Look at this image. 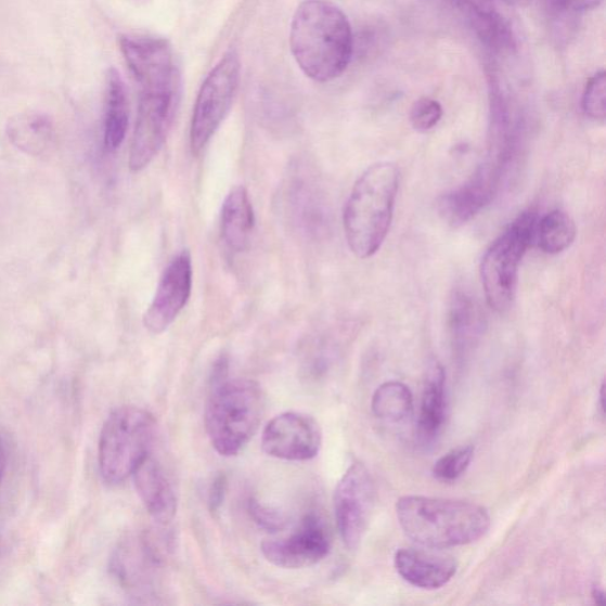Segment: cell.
<instances>
[{"instance_id": "6da1fadb", "label": "cell", "mask_w": 606, "mask_h": 606, "mask_svg": "<svg viewBox=\"0 0 606 606\" xmlns=\"http://www.w3.org/2000/svg\"><path fill=\"white\" fill-rule=\"evenodd\" d=\"M291 49L301 70L318 82L341 76L353 54V34L344 12L326 0H305L295 11Z\"/></svg>"}, {"instance_id": "7a4b0ae2", "label": "cell", "mask_w": 606, "mask_h": 606, "mask_svg": "<svg viewBox=\"0 0 606 606\" xmlns=\"http://www.w3.org/2000/svg\"><path fill=\"white\" fill-rule=\"evenodd\" d=\"M396 513L407 537L433 550L473 544L491 527L487 510L469 501L408 495Z\"/></svg>"}, {"instance_id": "3957f363", "label": "cell", "mask_w": 606, "mask_h": 606, "mask_svg": "<svg viewBox=\"0 0 606 606\" xmlns=\"http://www.w3.org/2000/svg\"><path fill=\"white\" fill-rule=\"evenodd\" d=\"M399 188V170L392 163H377L361 175L344 209L348 247L366 260L376 255L389 234Z\"/></svg>"}, {"instance_id": "277c9868", "label": "cell", "mask_w": 606, "mask_h": 606, "mask_svg": "<svg viewBox=\"0 0 606 606\" xmlns=\"http://www.w3.org/2000/svg\"><path fill=\"white\" fill-rule=\"evenodd\" d=\"M263 414L265 395L256 382L225 378L214 383L205 427L217 453L236 456L259 430Z\"/></svg>"}, {"instance_id": "5b68a950", "label": "cell", "mask_w": 606, "mask_h": 606, "mask_svg": "<svg viewBox=\"0 0 606 606\" xmlns=\"http://www.w3.org/2000/svg\"><path fill=\"white\" fill-rule=\"evenodd\" d=\"M156 435V420L138 407L112 412L100 435L99 469L103 481L120 485L150 454Z\"/></svg>"}, {"instance_id": "8992f818", "label": "cell", "mask_w": 606, "mask_h": 606, "mask_svg": "<svg viewBox=\"0 0 606 606\" xmlns=\"http://www.w3.org/2000/svg\"><path fill=\"white\" fill-rule=\"evenodd\" d=\"M537 216L524 212L483 255L480 267L489 307L498 313L511 308L518 286L519 267L536 236Z\"/></svg>"}, {"instance_id": "52a82bcc", "label": "cell", "mask_w": 606, "mask_h": 606, "mask_svg": "<svg viewBox=\"0 0 606 606\" xmlns=\"http://www.w3.org/2000/svg\"><path fill=\"white\" fill-rule=\"evenodd\" d=\"M240 74V57L230 50L202 85L190 128L193 156H201L224 121L237 92Z\"/></svg>"}, {"instance_id": "ba28073f", "label": "cell", "mask_w": 606, "mask_h": 606, "mask_svg": "<svg viewBox=\"0 0 606 606\" xmlns=\"http://www.w3.org/2000/svg\"><path fill=\"white\" fill-rule=\"evenodd\" d=\"M180 85L140 90L137 123L128 166L141 172L156 159L169 136L178 107Z\"/></svg>"}, {"instance_id": "9c48e42d", "label": "cell", "mask_w": 606, "mask_h": 606, "mask_svg": "<svg viewBox=\"0 0 606 606\" xmlns=\"http://www.w3.org/2000/svg\"><path fill=\"white\" fill-rule=\"evenodd\" d=\"M375 483L363 463H353L334 492V513L347 549L357 550L363 541L375 507Z\"/></svg>"}, {"instance_id": "30bf717a", "label": "cell", "mask_w": 606, "mask_h": 606, "mask_svg": "<svg viewBox=\"0 0 606 606\" xmlns=\"http://www.w3.org/2000/svg\"><path fill=\"white\" fill-rule=\"evenodd\" d=\"M192 259L180 252L164 270L156 294L144 314V326L154 335L169 328L186 307L192 293Z\"/></svg>"}, {"instance_id": "8fae6325", "label": "cell", "mask_w": 606, "mask_h": 606, "mask_svg": "<svg viewBox=\"0 0 606 606\" xmlns=\"http://www.w3.org/2000/svg\"><path fill=\"white\" fill-rule=\"evenodd\" d=\"M265 558L281 569H305L325 559L331 551L326 526L319 515H306L298 531L281 539L267 540L261 546Z\"/></svg>"}, {"instance_id": "7c38bea8", "label": "cell", "mask_w": 606, "mask_h": 606, "mask_svg": "<svg viewBox=\"0 0 606 606\" xmlns=\"http://www.w3.org/2000/svg\"><path fill=\"white\" fill-rule=\"evenodd\" d=\"M322 434L318 422L299 412H285L267 424L262 448L267 455L285 461H309L320 451Z\"/></svg>"}, {"instance_id": "4fadbf2b", "label": "cell", "mask_w": 606, "mask_h": 606, "mask_svg": "<svg viewBox=\"0 0 606 606\" xmlns=\"http://www.w3.org/2000/svg\"><path fill=\"white\" fill-rule=\"evenodd\" d=\"M505 171L504 167L487 159L466 184L438 198V212L450 225L468 223L493 201Z\"/></svg>"}, {"instance_id": "5bb4252c", "label": "cell", "mask_w": 606, "mask_h": 606, "mask_svg": "<svg viewBox=\"0 0 606 606\" xmlns=\"http://www.w3.org/2000/svg\"><path fill=\"white\" fill-rule=\"evenodd\" d=\"M120 49L140 88L180 80L171 47L162 38L123 36Z\"/></svg>"}, {"instance_id": "9a60e30c", "label": "cell", "mask_w": 606, "mask_h": 606, "mask_svg": "<svg viewBox=\"0 0 606 606\" xmlns=\"http://www.w3.org/2000/svg\"><path fill=\"white\" fill-rule=\"evenodd\" d=\"M160 565V552L149 537L127 538L113 553L111 572L134 597L147 595L152 573Z\"/></svg>"}, {"instance_id": "2e32d148", "label": "cell", "mask_w": 606, "mask_h": 606, "mask_svg": "<svg viewBox=\"0 0 606 606\" xmlns=\"http://www.w3.org/2000/svg\"><path fill=\"white\" fill-rule=\"evenodd\" d=\"M395 567L405 582L423 590L443 588L457 571V563L453 557L416 549L398 550Z\"/></svg>"}, {"instance_id": "e0dca14e", "label": "cell", "mask_w": 606, "mask_h": 606, "mask_svg": "<svg viewBox=\"0 0 606 606\" xmlns=\"http://www.w3.org/2000/svg\"><path fill=\"white\" fill-rule=\"evenodd\" d=\"M482 44L497 55H507L517 49L511 24L491 0H455Z\"/></svg>"}, {"instance_id": "ac0fdd59", "label": "cell", "mask_w": 606, "mask_h": 606, "mask_svg": "<svg viewBox=\"0 0 606 606\" xmlns=\"http://www.w3.org/2000/svg\"><path fill=\"white\" fill-rule=\"evenodd\" d=\"M137 492L151 517L160 525L172 521L177 513L175 489L160 464L151 454L133 473Z\"/></svg>"}, {"instance_id": "d6986e66", "label": "cell", "mask_w": 606, "mask_h": 606, "mask_svg": "<svg viewBox=\"0 0 606 606\" xmlns=\"http://www.w3.org/2000/svg\"><path fill=\"white\" fill-rule=\"evenodd\" d=\"M7 136L12 145L28 156L41 157L55 147L56 128L41 112L18 113L7 124Z\"/></svg>"}, {"instance_id": "ffe728a7", "label": "cell", "mask_w": 606, "mask_h": 606, "mask_svg": "<svg viewBox=\"0 0 606 606\" xmlns=\"http://www.w3.org/2000/svg\"><path fill=\"white\" fill-rule=\"evenodd\" d=\"M255 223V211L248 190L242 185L232 188L221 211V232L227 247L234 253L247 250Z\"/></svg>"}, {"instance_id": "44dd1931", "label": "cell", "mask_w": 606, "mask_h": 606, "mask_svg": "<svg viewBox=\"0 0 606 606\" xmlns=\"http://www.w3.org/2000/svg\"><path fill=\"white\" fill-rule=\"evenodd\" d=\"M447 417L446 372L435 363L425 382L422 397L417 436L423 446L431 444L441 434Z\"/></svg>"}, {"instance_id": "7402d4cb", "label": "cell", "mask_w": 606, "mask_h": 606, "mask_svg": "<svg viewBox=\"0 0 606 606\" xmlns=\"http://www.w3.org/2000/svg\"><path fill=\"white\" fill-rule=\"evenodd\" d=\"M128 125H130V105L125 83L118 70L112 68L106 77L105 118H103V144L108 152L123 145Z\"/></svg>"}, {"instance_id": "603a6c76", "label": "cell", "mask_w": 606, "mask_h": 606, "mask_svg": "<svg viewBox=\"0 0 606 606\" xmlns=\"http://www.w3.org/2000/svg\"><path fill=\"white\" fill-rule=\"evenodd\" d=\"M412 410L414 396L403 383H384L372 397L373 414L386 422H403L411 416Z\"/></svg>"}, {"instance_id": "cb8c5ba5", "label": "cell", "mask_w": 606, "mask_h": 606, "mask_svg": "<svg viewBox=\"0 0 606 606\" xmlns=\"http://www.w3.org/2000/svg\"><path fill=\"white\" fill-rule=\"evenodd\" d=\"M536 234L540 249L556 255L571 247L577 229L570 215L556 210L541 218L537 223Z\"/></svg>"}, {"instance_id": "d4e9b609", "label": "cell", "mask_w": 606, "mask_h": 606, "mask_svg": "<svg viewBox=\"0 0 606 606\" xmlns=\"http://www.w3.org/2000/svg\"><path fill=\"white\" fill-rule=\"evenodd\" d=\"M473 300L463 293H456L450 305V330L459 350H466L479 334L481 319Z\"/></svg>"}, {"instance_id": "484cf974", "label": "cell", "mask_w": 606, "mask_h": 606, "mask_svg": "<svg viewBox=\"0 0 606 606\" xmlns=\"http://www.w3.org/2000/svg\"><path fill=\"white\" fill-rule=\"evenodd\" d=\"M473 457L474 448L472 446L451 450L435 463L433 474L438 481L454 482L467 472Z\"/></svg>"}, {"instance_id": "4316f807", "label": "cell", "mask_w": 606, "mask_h": 606, "mask_svg": "<svg viewBox=\"0 0 606 606\" xmlns=\"http://www.w3.org/2000/svg\"><path fill=\"white\" fill-rule=\"evenodd\" d=\"M582 107L589 118L604 120L606 115V75L599 72L589 80L582 100Z\"/></svg>"}, {"instance_id": "83f0119b", "label": "cell", "mask_w": 606, "mask_h": 606, "mask_svg": "<svg viewBox=\"0 0 606 606\" xmlns=\"http://www.w3.org/2000/svg\"><path fill=\"white\" fill-rule=\"evenodd\" d=\"M442 115L443 108L440 102L422 98L411 108L410 123L417 132L425 133L431 131L441 121Z\"/></svg>"}, {"instance_id": "f1b7e54d", "label": "cell", "mask_w": 606, "mask_h": 606, "mask_svg": "<svg viewBox=\"0 0 606 606\" xmlns=\"http://www.w3.org/2000/svg\"><path fill=\"white\" fill-rule=\"evenodd\" d=\"M248 512L254 523L268 532H280L287 525L286 515L276 508L262 504L261 501L250 498Z\"/></svg>"}, {"instance_id": "f546056e", "label": "cell", "mask_w": 606, "mask_h": 606, "mask_svg": "<svg viewBox=\"0 0 606 606\" xmlns=\"http://www.w3.org/2000/svg\"><path fill=\"white\" fill-rule=\"evenodd\" d=\"M551 3L557 10L576 14V12L598 8L603 0H551Z\"/></svg>"}, {"instance_id": "4dcf8cb0", "label": "cell", "mask_w": 606, "mask_h": 606, "mask_svg": "<svg viewBox=\"0 0 606 606\" xmlns=\"http://www.w3.org/2000/svg\"><path fill=\"white\" fill-rule=\"evenodd\" d=\"M227 491V477L218 475L209 491V507L212 513L221 508Z\"/></svg>"}, {"instance_id": "1f68e13d", "label": "cell", "mask_w": 606, "mask_h": 606, "mask_svg": "<svg viewBox=\"0 0 606 606\" xmlns=\"http://www.w3.org/2000/svg\"><path fill=\"white\" fill-rule=\"evenodd\" d=\"M592 597H593V599H595L596 604H598V605H604L605 604V593H604V590L601 589L599 586L593 588Z\"/></svg>"}, {"instance_id": "d6a6232c", "label": "cell", "mask_w": 606, "mask_h": 606, "mask_svg": "<svg viewBox=\"0 0 606 606\" xmlns=\"http://www.w3.org/2000/svg\"><path fill=\"white\" fill-rule=\"evenodd\" d=\"M5 468V453L2 442H0V480H2V476Z\"/></svg>"}, {"instance_id": "836d02e7", "label": "cell", "mask_w": 606, "mask_h": 606, "mask_svg": "<svg viewBox=\"0 0 606 606\" xmlns=\"http://www.w3.org/2000/svg\"><path fill=\"white\" fill-rule=\"evenodd\" d=\"M502 2H505L506 4H510V5H515V7H525L528 3H530L531 0H502Z\"/></svg>"}]
</instances>
